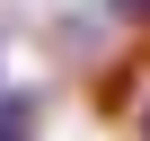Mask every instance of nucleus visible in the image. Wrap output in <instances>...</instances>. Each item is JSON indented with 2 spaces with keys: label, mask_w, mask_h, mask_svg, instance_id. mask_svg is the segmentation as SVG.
<instances>
[{
  "label": "nucleus",
  "mask_w": 150,
  "mask_h": 141,
  "mask_svg": "<svg viewBox=\"0 0 150 141\" xmlns=\"http://www.w3.org/2000/svg\"><path fill=\"white\" fill-rule=\"evenodd\" d=\"M0 141H35V97H0Z\"/></svg>",
  "instance_id": "f257e3e1"
},
{
  "label": "nucleus",
  "mask_w": 150,
  "mask_h": 141,
  "mask_svg": "<svg viewBox=\"0 0 150 141\" xmlns=\"http://www.w3.org/2000/svg\"><path fill=\"white\" fill-rule=\"evenodd\" d=\"M106 9H115L124 27H150V0H106Z\"/></svg>",
  "instance_id": "f03ea898"
},
{
  "label": "nucleus",
  "mask_w": 150,
  "mask_h": 141,
  "mask_svg": "<svg viewBox=\"0 0 150 141\" xmlns=\"http://www.w3.org/2000/svg\"><path fill=\"white\" fill-rule=\"evenodd\" d=\"M132 141H150V106H141V123H132Z\"/></svg>",
  "instance_id": "7ed1b4c3"
}]
</instances>
